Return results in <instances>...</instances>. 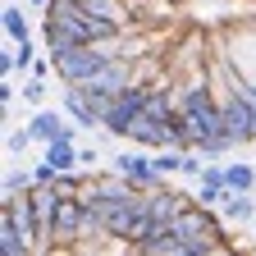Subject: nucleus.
I'll return each mask as SVG.
<instances>
[{
    "mask_svg": "<svg viewBox=\"0 0 256 256\" xmlns=\"http://www.w3.org/2000/svg\"><path fill=\"white\" fill-rule=\"evenodd\" d=\"M174 110H178V96H174L165 82H151V92H146V114H151V119H160V124H170V119H174Z\"/></svg>",
    "mask_w": 256,
    "mask_h": 256,
    "instance_id": "obj_8",
    "label": "nucleus"
},
{
    "mask_svg": "<svg viewBox=\"0 0 256 256\" xmlns=\"http://www.w3.org/2000/svg\"><path fill=\"white\" fill-rule=\"evenodd\" d=\"M87 188H92V174H78V170L55 174V192H60V197H82Z\"/></svg>",
    "mask_w": 256,
    "mask_h": 256,
    "instance_id": "obj_16",
    "label": "nucleus"
},
{
    "mask_svg": "<svg viewBox=\"0 0 256 256\" xmlns=\"http://www.w3.org/2000/svg\"><path fill=\"white\" fill-rule=\"evenodd\" d=\"M32 142H37V138H32V128H28V124H23V128H10V133H5V151H10V156L28 151Z\"/></svg>",
    "mask_w": 256,
    "mask_h": 256,
    "instance_id": "obj_20",
    "label": "nucleus"
},
{
    "mask_svg": "<svg viewBox=\"0 0 256 256\" xmlns=\"http://www.w3.org/2000/svg\"><path fill=\"white\" fill-rule=\"evenodd\" d=\"M0 252H5V256H32V252H37V242H32L18 224L0 220Z\"/></svg>",
    "mask_w": 256,
    "mask_h": 256,
    "instance_id": "obj_10",
    "label": "nucleus"
},
{
    "mask_svg": "<svg viewBox=\"0 0 256 256\" xmlns=\"http://www.w3.org/2000/svg\"><path fill=\"white\" fill-rule=\"evenodd\" d=\"M32 188H37V174L10 165V170H5V188H0V197H18V192H32Z\"/></svg>",
    "mask_w": 256,
    "mask_h": 256,
    "instance_id": "obj_14",
    "label": "nucleus"
},
{
    "mask_svg": "<svg viewBox=\"0 0 256 256\" xmlns=\"http://www.w3.org/2000/svg\"><path fill=\"white\" fill-rule=\"evenodd\" d=\"M128 142L133 146H146V151H160V146H170V124H160V119H151L146 110L128 124Z\"/></svg>",
    "mask_w": 256,
    "mask_h": 256,
    "instance_id": "obj_6",
    "label": "nucleus"
},
{
    "mask_svg": "<svg viewBox=\"0 0 256 256\" xmlns=\"http://www.w3.org/2000/svg\"><path fill=\"white\" fill-rule=\"evenodd\" d=\"M224 197H229V188H220V183H197V202H206V206H224Z\"/></svg>",
    "mask_w": 256,
    "mask_h": 256,
    "instance_id": "obj_21",
    "label": "nucleus"
},
{
    "mask_svg": "<svg viewBox=\"0 0 256 256\" xmlns=\"http://www.w3.org/2000/svg\"><path fill=\"white\" fill-rule=\"evenodd\" d=\"M14 101H18V87H14V82L5 78V82H0V106H5V110H10Z\"/></svg>",
    "mask_w": 256,
    "mask_h": 256,
    "instance_id": "obj_22",
    "label": "nucleus"
},
{
    "mask_svg": "<svg viewBox=\"0 0 256 256\" xmlns=\"http://www.w3.org/2000/svg\"><path fill=\"white\" fill-rule=\"evenodd\" d=\"M146 92H151V82H128V87L114 96V106H110L106 119H101V128H106L110 138H128V124L146 110Z\"/></svg>",
    "mask_w": 256,
    "mask_h": 256,
    "instance_id": "obj_3",
    "label": "nucleus"
},
{
    "mask_svg": "<svg viewBox=\"0 0 256 256\" xmlns=\"http://www.w3.org/2000/svg\"><path fill=\"white\" fill-rule=\"evenodd\" d=\"M28 197H32V215H37V247H42V252H50V242H55V210H60V192H55V183H37Z\"/></svg>",
    "mask_w": 256,
    "mask_h": 256,
    "instance_id": "obj_5",
    "label": "nucleus"
},
{
    "mask_svg": "<svg viewBox=\"0 0 256 256\" xmlns=\"http://www.w3.org/2000/svg\"><path fill=\"white\" fill-rule=\"evenodd\" d=\"M170 224H174L183 238H224V234H229V229H224L229 220L220 215V206H206V202H197V197L183 202V210H178Z\"/></svg>",
    "mask_w": 256,
    "mask_h": 256,
    "instance_id": "obj_2",
    "label": "nucleus"
},
{
    "mask_svg": "<svg viewBox=\"0 0 256 256\" xmlns=\"http://www.w3.org/2000/svg\"><path fill=\"white\" fill-rule=\"evenodd\" d=\"M87 14H101V18H119L128 23V10H133V0H78Z\"/></svg>",
    "mask_w": 256,
    "mask_h": 256,
    "instance_id": "obj_13",
    "label": "nucleus"
},
{
    "mask_svg": "<svg viewBox=\"0 0 256 256\" xmlns=\"http://www.w3.org/2000/svg\"><path fill=\"white\" fill-rule=\"evenodd\" d=\"M64 114H69L74 124H82V128H101V119H96V110H92V101H87V92L78 87V82H64Z\"/></svg>",
    "mask_w": 256,
    "mask_h": 256,
    "instance_id": "obj_7",
    "label": "nucleus"
},
{
    "mask_svg": "<svg viewBox=\"0 0 256 256\" xmlns=\"http://www.w3.org/2000/svg\"><path fill=\"white\" fill-rule=\"evenodd\" d=\"M110 170H119L124 178H133L142 192H151V188L165 183V174L156 170V156H146V146H142V151H119V156L110 160Z\"/></svg>",
    "mask_w": 256,
    "mask_h": 256,
    "instance_id": "obj_4",
    "label": "nucleus"
},
{
    "mask_svg": "<svg viewBox=\"0 0 256 256\" xmlns=\"http://www.w3.org/2000/svg\"><path fill=\"white\" fill-rule=\"evenodd\" d=\"M229 192H256V165H224Z\"/></svg>",
    "mask_w": 256,
    "mask_h": 256,
    "instance_id": "obj_15",
    "label": "nucleus"
},
{
    "mask_svg": "<svg viewBox=\"0 0 256 256\" xmlns=\"http://www.w3.org/2000/svg\"><path fill=\"white\" fill-rule=\"evenodd\" d=\"M0 28H5L10 42H28L32 37V23H28L23 5H5V10H0Z\"/></svg>",
    "mask_w": 256,
    "mask_h": 256,
    "instance_id": "obj_12",
    "label": "nucleus"
},
{
    "mask_svg": "<svg viewBox=\"0 0 256 256\" xmlns=\"http://www.w3.org/2000/svg\"><path fill=\"white\" fill-rule=\"evenodd\" d=\"M32 5H42V10H46V5H50V0H32Z\"/></svg>",
    "mask_w": 256,
    "mask_h": 256,
    "instance_id": "obj_23",
    "label": "nucleus"
},
{
    "mask_svg": "<svg viewBox=\"0 0 256 256\" xmlns=\"http://www.w3.org/2000/svg\"><path fill=\"white\" fill-rule=\"evenodd\" d=\"M183 160H188V151H178V146H160V151H156V170L165 174V178H170V174H183Z\"/></svg>",
    "mask_w": 256,
    "mask_h": 256,
    "instance_id": "obj_18",
    "label": "nucleus"
},
{
    "mask_svg": "<svg viewBox=\"0 0 256 256\" xmlns=\"http://www.w3.org/2000/svg\"><path fill=\"white\" fill-rule=\"evenodd\" d=\"M23 101H28L32 110H42V106H46V78L28 74V82H23Z\"/></svg>",
    "mask_w": 256,
    "mask_h": 256,
    "instance_id": "obj_19",
    "label": "nucleus"
},
{
    "mask_svg": "<svg viewBox=\"0 0 256 256\" xmlns=\"http://www.w3.org/2000/svg\"><path fill=\"white\" fill-rule=\"evenodd\" d=\"M42 160H50V165H55L60 174L82 165V156H78V142H69V138H55V142H46V156H42Z\"/></svg>",
    "mask_w": 256,
    "mask_h": 256,
    "instance_id": "obj_9",
    "label": "nucleus"
},
{
    "mask_svg": "<svg viewBox=\"0 0 256 256\" xmlns=\"http://www.w3.org/2000/svg\"><path fill=\"white\" fill-rule=\"evenodd\" d=\"M220 101H224V128H229L242 146L256 142V92H252V82L229 74V92H224Z\"/></svg>",
    "mask_w": 256,
    "mask_h": 256,
    "instance_id": "obj_1",
    "label": "nucleus"
},
{
    "mask_svg": "<svg viewBox=\"0 0 256 256\" xmlns=\"http://www.w3.org/2000/svg\"><path fill=\"white\" fill-rule=\"evenodd\" d=\"M234 146H242V142H238L234 133H215V138H206V142H202L197 151H202L206 160H224V156H229Z\"/></svg>",
    "mask_w": 256,
    "mask_h": 256,
    "instance_id": "obj_17",
    "label": "nucleus"
},
{
    "mask_svg": "<svg viewBox=\"0 0 256 256\" xmlns=\"http://www.w3.org/2000/svg\"><path fill=\"white\" fill-rule=\"evenodd\" d=\"M220 215L229 220V224H252L256 220V202H252V192H229L220 206Z\"/></svg>",
    "mask_w": 256,
    "mask_h": 256,
    "instance_id": "obj_11",
    "label": "nucleus"
}]
</instances>
